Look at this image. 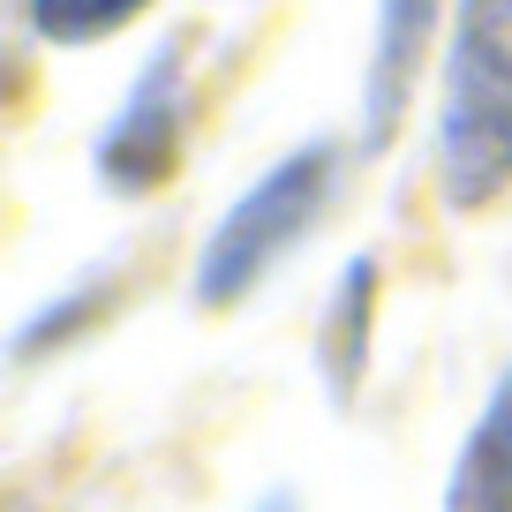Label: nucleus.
<instances>
[{"mask_svg":"<svg viewBox=\"0 0 512 512\" xmlns=\"http://www.w3.org/2000/svg\"><path fill=\"white\" fill-rule=\"evenodd\" d=\"M430 174L460 219L512 196V0H452L437 53Z\"/></svg>","mask_w":512,"mask_h":512,"instance_id":"f257e3e1","label":"nucleus"},{"mask_svg":"<svg viewBox=\"0 0 512 512\" xmlns=\"http://www.w3.org/2000/svg\"><path fill=\"white\" fill-rule=\"evenodd\" d=\"M339 189H347V144H339V136H309V144L279 151V159L211 219L204 249H196V264H189V302L204 309V317L241 309L324 226V211L339 204Z\"/></svg>","mask_w":512,"mask_h":512,"instance_id":"f03ea898","label":"nucleus"},{"mask_svg":"<svg viewBox=\"0 0 512 512\" xmlns=\"http://www.w3.org/2000/svg\"><path fill=\"white\" fill-rule=\"evenodd\" d=\"M189 113H196V46L181 31H166L159 46L136 61V76L121 83L113 113L91 136V181L113 204H144L181 174L189 151Z\"/></svg>","mask_w":512,"mask_h":512,"instance_id":"7ed1b4c3","label":"nucleus"},{"mask_svg":"<svg viewBox=\"0 0 512 512\" xmlns=\"http://www.w3.org/2000/svg\"><path fill=\"white\" fill-rule=\"evenodd\" d=\"M445 23H452V0H377L369 8L362 121H354V151L362 159L400 144L407 113L422 98V68H437V53H445Z\"/></svg>","mask_w":512,"mask_h":512,"instance_id":"20e7f679","label":"nucleus"},{"mask_svg":"<svg viewBox=\"0 0 512 512\" xmlns=\"http://www.w3.org/2000/svg\"><path fill=\"white\" fill-rule=\"evenodd\" d=\"M377 287H384V264L377 249L347 256L332 279V302L317 317V377L332 392V407H354L362 392V369H369V332H377Z\"/></svg>","mask_w":512,"mask_h":512,"instance_id":"39448f33","label":"nucleus"},{"mask_svg":"<svg viewBox=\"0 0 512 512\" xmlns=\"http://www.w3.org/2000/svg\"><path fill=\"white\" fill-rule=\"evenodd\" d=\"M445 512H512V362L490 377L445 475Z\"/></svg>","mask_w":512,"mask_h":512,"instance_id":"423d86ee","label":"nucleus"},{"mask_svg":"<svg viewBox=\"0 0 512 512\" xmlns=\"http://www.w3.org/2000/svg\"><path fill=\"white\" fill-rule=\"evenodd\" d=\"M113 294H121V279L113 272H83V279H68L53 302H38L31 317L16 324V369H38L46 354H61V347H76V339H91L98 324H106V309H113Z\"/></svg>","mask_w":512,"mask_h":512,"instance_id":"0eeeda50","label":"nucleus"},{"mask_svg":"<svg viewBox=\"0 0 512 512\" xmlns=\"http://www.w3.org/2000/svg\"><path fill=\"white\" fill-rule=\"evenodd\" d=\"M159 0H23V31L53 53H83L121 38L128 23H144Z\"/></svg>","mask_w":512,"mask_h":512,"instance_id":"6e6552de","label":"nucleus"},{"mask_svg":"<svg viewBox=\"0 0 512 512\" xmlns=\"http://www.w3.org/2000/svg\"><path fill=\"white\" fill-rule=\"evenodd\" d=\"M249 512H302V497H294V490H287V482H272V490L256 497V505H249Z\"/></svg>","mask_w":512,"mask_h":512,"instance_id":"1a4fd4ad","label":"nucleus"}]
</instances>
